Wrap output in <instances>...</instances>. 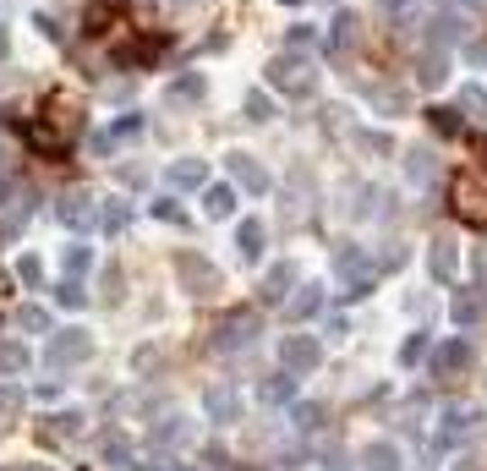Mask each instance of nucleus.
I'll return each mask as SVG.
<instances>
[{
    "mask_svg": "<svg viewBox=\"0 0 487 471\" xmlns=\"http://www.w3.org/2000/svg\"><path fill=\"white\" fill-rule=\"evenodd\" d=\"M449 209H455L465 225H482V231H487V170H482V165L455 170V181H449Z\"/></svg>",
    "mask_w": 487,
    "mask_h": 471,
    "instance_id": "f257e3e1",
    "label": "nucleus"
},
{
    "mask_svg": "<svg viewBox=\"0 0 487 471\" xmlns=\"http://www.w3.org/2000/svg\"><path fill=\"white\" fill-rule=\"evenodd\" d=\"M268 83L280 88V94H291V99H302V94H312L318 72H312V60H307V55L285 50V55H274V60H268Z\"/></svg>",
    "mask_w": 487,
    "mask_h": 471,
    "instance_id": "f03ea898",
    "label": "nucleus"
},
{
    "mask_svg": "<svg viewBox=\"0 0 487 471\" xmlns=\"http://www.w3.org/2000/svg\"><path fill=\"white\" fill-rule=\"evenodd\" d=\"M94 357V334L88 329H55L50 334V351H44V367L60 373V367H77Z\"/></svg>",
    "mask_w": 487,
    "mask_h": 471,
    "instance_id": "7ed1b4c3",
    "label": "nucleus"
},
{
    "mask_svg": "<svg viewBox=\"0 0 487 471\" xmlns=\"http://www.w3.org/2000/svg\"><path fill=\"white\" fill-rule=\"evenodd\" d=\"M176 280H181L186 296H214V291L225 285V280H220V268L208 263L203 252H181V258H176Z\"/></svg>",
    "mask_w": 487,
    "mask_h": 471,
    "instance_id": "20e7f679",
    "label": "nucleus"
},
{
    "mask_svg": "<svg viewBox=\"0 0 487 471\" xmlns=\"http://www.w3.org/2000/svg\"><path fill=\"white\" fill-rule=\"evenodd\" d=\"M476 422H482V412L476 406H449L444 417H438V433H433V455H449V449H460L471 433H476Z\"/></svg>",
    "mask_w": 487,
    "mask_h": 471,
    "instance_id": "39448f33",
    "label": "nucleus"
},
{
    "mask_svg": "<svg viewBox=\"0 0 487 471\" xmlns=\"http://www.w3.org/2000/svg\"><path fill=\"white\" fill-rule=\"evenodd\" d=\"M257 307H236V312H225V323L214 329V351H247L252 340H257Z\"/></svg>",
    "mask_w": 487,
    "mask_h": 471,
    "instance_id": "423d86ee",
    "label": "nucleus"
},
{
    "mask_svg": "<svg viewBox=\"0 0 487 471\" xmlns=\"http://www.w3.org/2000/svg\"><path fill=\"white\" fill-rule=\"evenodd\" d=\"M334 268H339V280L351 285L345 296H367V291H373V258H367L362 247H339V252H334Z\"/></svg>",
    "mask_w": 487,
    "mask_h": 471,
    "instance_id": "0eeeda50",
    "label": "nucleus"
},
{
    "mask_svg": "<svg viewBox=\"0 0 487 471\" xmlns=\"http://www.w3.org/2000/svg\"><path fill=\"white\" fill-rule=\"evenodd\" d=\"M55 220L72 225V231H94V225H99V204H94L88 192H66L60 204H55Z\"/></svg>",
    "mask_w": 487,
    "mask_h": 471,
    "instance_id": "6e6552de",
    "label": "nucleus"
},
{
    "mask_svg": "<svg viewBox=\"0 0 487 471\" xmlns=\"http://www.w3.org/2000/svg\"><path fill=\"white\" fill-rule=\"evenodd\" d=\"M471 367H476L471 340H444V346L433 351V373H438V378H460V373H471Z\"/></svg>",
    "mask_w": 487,
    "mask_h": 471,
    "instance_id": "1a4fd4ad",
    "label": "nucleus"
},
{
    "mask_svg": "<svg viewBox=\"0 0 487 471\" xmlns=\"http://www.w3.org/2000/svg\"><path fill=\"white\" fill-rule=\"evenodd\" d=\"M280 362H285V373H312V367L323 362V351H318V340H312V334H285Z\"/></svg>",
    "mask_w": 487,
    "mask_h": 471,
    "instance_id": "9d476101",
    "label": "nucleus"
},
{
    "mask_svg": "<svg viewBox=\"0 0 487 471\" xmlns=\"http://www.w3.org/2000/svg\"><path fill=\"white\" fill-rule=\"evenodd\" d=\"M203 406H208V422H220V428L241 422V394H236L230 384H214V389L203 394Z\"/></svg>",
    "mask_w": 487,
    "mask_h": 471,
    "instance_id": "9b49d317",
    "label": "nucleus"
},
{
    "mask_svg": "<svg viewBox=\"0 0 487 471\" xmlns=\"http://www.w3.org/2000/svg\"><path fill=\"white\" fill-rule=\"evenodd\" d=\"M296 280H302V268H296L291 258H280V263L263 275V302H285V291H291Z\"/></svg>",
    "mask_w": 487,
    "mask_h": 471,
    "instance_id": "f8f14e48",
    "label": "nucleus"
},
{
    "mask_svg": "<svg viewBox=\"0 0 487 471\" xmlns=\"http://www.w3.org/2000/svg\"><path fill=\"white\" fill-rule=\"evenodd\" d=\"M225 170L236 176V186H247V192H268V176H263V165H257L252 154H225Z\"/></svg>",
    "mask_w": 487,
    "mask_h": 471,
    "instance_id": "ddd939ff",
    "label": "nucleus"
},
{
    "mask_svg": "<svg viewBox=\"0 0 487 471\" xmlns=\"http://www.w3.org/2000/svg\"><path fill=\"white\" fill-rule=\"evenodd\" d=\"M192 439H197V428H192V422H186V417H176V412H170V417H159V422H154V444H159V449H176V444H181V449H186V444H192Z\"/></svg>",
    "mask_w": 487,
    "mask_h": 471,
    "instance_id": "4468645a",
    "label": "nucleus"
},
{
    "mask_svg": "<svg viewBox=\"0 0 487 471\" xmlns=\"http://www.w3.org/2000/svg\"><path fill=\"white\" fill-rule=\"evenodd\" d=\"M444 77H449V50H444V44L422 50V60H416V83H422V88H438Z\"/></svg>",
    "mask_w": 487,
    "mask_h": 471,
    "instance_id": "2eb2a0df",
    "label": "nucleus"
},
{
    "mask_svg": "<svg viewBox=\"0 0 487 471\" xmlns=\"http://www.w3.org/2000/svg\"><path fill=\"white\" fill-rule=\"evenodd\" d=\"M131 138H143V115H121L110 131H99V138H94V149L110 154V149H121V143H131Z\"/></svg>",
    "mask_w": 487,
    "mask_h": 471,
    "instance_id": "dca6fc26",
    "label": "nucleus"
},
{
    "mask_svg": "<svg viewBox=\"0 0 487 471\" xmlns=\"http://www.w3.org/2000/svg\"><path fill=\"white\" fill-rule=\"evenodd\" d=\"M428 268H433V280H455V275H460V247H455L449 236H438L433 252H428Z\"/></svg>",
    "mask_w": 487,
    "mask_h": 471,
    "instance_id": "f3484780",
    "label": "nucleus"
},
{
    "mask_svg": "<svg viewBox=\"0 0 487 471\" xmlns=\"http://www.w3.org/2000/svg\"><path fill=\"white\" fill-rule=\"evenodd\" d=\"M99 455H104L110 471H137V455H131L126 433H104V439H99Z\"/></svg>",
    "mask_w": 487,
    "mask_h": 471,
    "instance_id": "a211bd4d",
    "label": "nucleus"
},
{
    "mask_svg": "<svg viewBox=\"0 0 487 471\" xmlns=\"http://www.w3.org/2000/svg\"><path fill=\"white\" fill-rule=\"evenodd\" d=\"M362 471H400V444H389V439H373L362 455Z\"/></svg>",
    "mask_w": 487,
    "mask_h": 471,
    "instance_id": "6ab92c4d",
    "label": "nucleus"
},
{
    "mask_svg": "<svg viewBox=\"0 0 487 471\" xmlns=\"http://www.w3.org/2000/svg\"><path fill=\"white\" fill-rule=\"evenodd\" d=\"M203 181H208L203 159H176V165H170V186H176V192H197Z\"/></svg>",
    "mask_w": 487,
    "mask_h": 471,
    "instance_id": "aec40b11",
    "label": "nucleus"
},
{
    "mask_svg": "<svg viewBox=\"0 0 487 471\" xmlns=\"http://www.w3.org/2000/svg\"><path fill=\"white\" fill-rule=\"evenodd\" d=\"M318 312H323V291H318V285H307L302 296L285 302V318H291V323H307V318H318Z\"/></svg>",
    "mask_w": 487,
    "mask_h": 471,
    "instance_id": "412c9836",
    "label": "nucleus"
},
{
    "mask_svg": "<svg viewBox=\"0 0 487 471\" xmlns=\"http://www.w3.org/2000/svg\"><path fill=\"white\" fill-rule=\"evenodd\" d=\"M83 433V412H55L44 428H39V439L50 444V439H77Z\"/></svg>",
    "mask_w": 487,
    "mask_h": 471,
    "instance_id": "4be33fe9",
    "label": "nucleus"
},
{
    "mask_svg": "<svg viewBox=\"0 0 487 471\" xmlns=\"http://www.w3.org/2000/svg\"><path fill=\"white\" fill-rule=\"evenodd\" d=\"M203 214H208V220L236 214V186H208V192H203Z\"/></svg>",
    "mask_w": 487,
    "mask_h": 471,
    "instance_id": "5701e85b",
    "label": "nucleus"
},
{
    "mask_svg": "<svg viewBox=\"0 0 487 471\" xmlns=\"http://www.w3.org/2000/svg\"><path fill=\"white\" fill-rule=\"evenodd\" d=\"M291 389H296V373H274V378H263L257 384V394H263V406H280V400H291Z\"/></svg>",
    "mask_w": 487,
    "mask_h": 471,
    "instance_id": "b1692460",
    "label": "nucleus"
},
{
    "mask_svg": "<svg viewBox=\"0 0 487 471\" xmlns=\"http://www.w3.org/2000/svg\"><path fill=\"white\" fill-rule=\"evenodd\" d=\"M263 220H241V231H236V247H241V258H263Z\"/></svg>",
    "mask_w": 487,
    "mask_h": 471,
    "instance_id": "393cba45",
    "label": "nucleus"
},
{
    "mask_svg": "<svg viewBox=\"0 0 487 471\" xmlns=\"http://www.w3.org/2000/svg\"><path fill=\"white\" fill-rule=\"evenodd\" d=\"M99 225H104L110 236H121V231L131 225V209H126V204H115V197H110V204H99Z\"/></svg>",
    "mask_w": 487,
    "mask_h": 471,
    "instance_id": "a878e982",
    "label": "nucleus"
},
{
    "mask_svg": "<svg viewBox=\"0 0 487 471\" xmlns=\"http://www.w3.org/2000/svg\"><path fill=\"white\" fill-rule=\"evenodd\" d=\"M422 412H428V394H410L400 406V433H422Z\"/></svg>",
    "mask_w": 487,
    "mask_h": 471,
    "instance_id": "bb28decb",
    "label": "nucleus"
},
{
    "mask_svg": "<svg viewBox=\"0 0 487 471\" xmlns=\"http://www.w3.org/2000/svg\"><path fill=\"white\" fill-rule=\"evenodd\" d=\"M351 39H356V17H351V12H339V17H334V39H329V50L345 55V50H351Z\"/></svg>",
    "mask_w": 487,
    "mask_h": 471,
    "instance_id": "cd10ccee",
    "label": "nucleus"
},
{
    "mask_svg": "<svg viewBox=\"0 0 487 471\" xmlns=\"http://www.w3.org/2000/svg\"><path fill=\"white\" fill-rule=\"evenodd\" d=\"M449 312H455V323H460V329H471V323H476V318H482V296H471V291H460V296H455V307H449Z\"/></svg>",
    "mask_w": 487,
    "mask_h": 471,
    "instance_id": "c85d7f7f",
    "label": "nucleus"
},
{
    "mask_svg": "<svg viewBox=\"0 0 487 471\" xmlns=\"http://www.w3.org/2000/svg\"><path fill=\"white\" fill-rule=\"evenodd\" d=\"M291 417H296V428H302V433H318V428H323V417H329V412H323V406H318V400H302V406H296V412H291Z\"/></svg>",
    "mask_w": 487,
    "mask_h": 471,
    "instance_id": "c756f323",
    "label": "nucleus"
},
{
    "mask_svg": "<svg viewBox=\"0 0 487 471\" xmlns=\"http://www.w3.org/2000/svg\"><path fill=\"white\" fill-rule=\"evenodd\" d=\"M405 176H410V181H433V154H428V149H410V154H405Z\"/></svg>",
    "mask_w": 487,
    "mask_h": 471,
    "instance_id": "7c9ffc66",
    "label": "nucleus"
},
{
    "mask_svg": "<svg viewBox=\"0 0 487 471\" xmlns=\"http://www.w3.org/2000/svg\"><path fill=\"white\" fill-rule=\"evenodd\" d=\"M428 121H433V131H444V138H460V126H465V121H460V110H444V104H438V110H428Z\"/></svg>",
    "mask_w": 487,
    "mask_h": 471,
    "instance_id": "2f4dec72",
    "label": "nucleus"
},
{
    "mask_svg": "<svg viewBox=\"0 0 487 471\" xmlns=\"http://www.w3.org/2000/svg\"><path fill=\"white\" fill-rule=\"evenodd\" d=\"M17 329L44 334V329H50V307H17Z\"/></svg>",
    "mask_w": 487,
    "mask_h": 471,
    "instance_id": "473e14b6",
    "label": "nucleus"
},
{
    "mask_svg": "<svg viewBox=\"0 0 487 471\" xmlns=\"http://www.w3.org/2000/svg\"><path fill=\"white\" fill-rule=\"evenodd\" d=\"M28 367V351L17 340H0V373H23Z\"/></svg>",
    "mask_w": 487,
    "mask_h": 471,
    "instance_id": "72a5a7b5",
    "label": "nucleus"
},
{
    "mask_svg": "<svg viewBox=\"0 0 487 471\" xmlns=\"http://www.w3.org/2000/svg\"><path fill=\"white\" fill-rule=\"evenodd\" d=\"M373 104H378L383 115H405V94H400V88H373Z\"/></svg>",
    "mask_w": 487,
    "mask_h": 471,
    "instance_id": "f704fd0d",
    "label": "nucleus"
},
{
    "mask_svg": "<svg viewBox=\"0 0 487 471\" xmlns=\"http://www.w3.org/2000/svg\"><path fill=\"white\" fill-rule=\"evenodd\" d=\"M143 471H192V466H186V460H176L170 449H159V444H154V449H149V466H143Z\"/></svg>",
    "mask_w": 487,
    "mask_h": 471,
    "instance_id": "c9c22d12",
    "label": "nucleus"
},
{
    "mask_svg": "<svg viewBox=\"0 0 487 471\" xmlns=\"http://www.w3.org/2000/svg\"><path fill=\"white\" fill-rule=\"evenodd\" d=\"M55 302H60V307H88V291H83L77 280H60V285H55Z\"/></svg>",
    "mask_w": 487,
    "mask_h": 471,
    "instance_id": "e433bc0d",
    "label": "nucleus"
},
{
    "mask_svg": "<svg viewBox=\"0 0 487 471\" xmlns=\"http://www.w3.org/2000/svg\"><path fill=\"white\" fill-rule=\"evenodd\" d=\"M23 400H28V394H23L17 384H0V417H17V412H23Z\"/></svg>",
    "mask_w": 487,
    "mask_h": 471,
    "instance_id": "4c0bfd02",
    "label": "nucleus"
},
{
    "mask_svg": "<svg viewBox=\"0 0 487 471\" xmlns=\"http://www.w3.org/2000/svg\"><path fill=\"white\" fill-rule=\"evenodd\" d=\"M356 149H367V154H394V143L383 138V131H356Z\"/></svg>",
    "mask_w": 487,
    "mask_h": 471,
    "instance_id": "58836bf2",
    "label": "nucleus"
},
{
    "mask_svg": "<svg viewBox=\"0 0 487 471\" xmlns=\"http://www.w3.org/2000/svg\"><path fill=\"white\" fill-rule=\"evenodd\" d=\"M17 280H23V285H39V280H44V263H39L33 252H28V258H17Z\"/></svg>",
    "mask_w": 487,
    "mask_h": 471,
    "instance_id": "ea45409f",
    "label": "nucleus"
},
{
    "mask_svg": "<svg viewBox=\"0 0 487 471\" xmlns=\"http://www.w3.org/2000/svg\"><path fill=\"white\" fill-rule=\"evenodd\" d=\"M88 263H94V252H88V247H66V275H72V280L83 275Z\"/></svg>",
    "mask_w": 487,
    "mask_h": 471,
    "instance_id": "a19ab883",
    "label": "nucleus"
},
{
    "mask_svg": "<svg viewBox=\"0 0 487 471\" xmlns=\"http://www.w3.org/2000/svg\"><path fill=\"white\" fill-rule=\"evenodd\" d=\"M422 357H428V334H410V340L400 346V362L410 367V362H422Z\"/></svg>",
    "mask_w": 487,
    "mask_h": 471,
    "instance_id": "79ce46f5",
    "label": "nucleus"
},
{
    "mask_svg": "<svg viewBox=\"0 0 487 471\" xmlns=\"http://www.w3.org/2000/svg\"><path fill=\"white\" fill-rule=\"evenodd\" d=\"M247 121H274V99H263V94H247Z\"/></svg>",
    "mask_w": 487,
    "mask_h": 471,
    "instance_id": "37998d69",
    "label": "nucleus"
},
{
    "mask_svg": "<svg viewBox=\"0 0 487 471\" xmlns=\"http://www.w3.org/2000/svg\"><path fill=\"white\" fill-rule=\"evenodd\" d=\"M170 99H203V77L192 72V77H181L176 88H170Z\"/></svg>",
    "mask_w": 487,
    "mask_h": 471,
    "instance_id": "c03bdc74",
    "label": "nucleus"
},
{
    "mask_svg": "<svg viewBox=\"0 0 487 471\" xmlns=\"http://www.w3.org/2000/svg\"><path fill=\"white\" fill-rule=\"evenodd\" d=\"M460 104H465L476 121H487V94H482V88H465V94H460Z\"/></svg>",
    "mask_w": 487,
    "mask_h": 471,
    "instance_id": "a18cd8bd",
    "label": "nucleus"
},
{
    "mask_svg": "<svg viewBox=\"0 0 487 471\" xmlns=\"http://www.w3.org/2000/svg\"><path fill=\"white\" fill-rule=\"evenodd\" d=\"M104 302H121V268H104Z\"/></svg>",
    "mask_w": 487,
    "mask_h": 471,
    "instance_id": "49530a36",
    "label": "nucleus"
},
{
    "mask_svg": "<svg viewBox=\"0 0 487 471\" xmlns=\"http://www.w3.org/2000/svg\"><path fill=\"white\" fill-rule=\"evenodd\" d=\"M39 33H44V39H55V44H60V39H66V28H60V23H55V17H39Z\"/></svg>",
    "mask_w": 487,
    "mask_h": 471,
    "instance_id": "de8ad7c7",
    "label": "nucleus"
},
{
    "mask_svg": "<svg viewBox=\"0 0 487 471\" xmlns=\"http://www.w3.org/2000/svg\"><path fill=\"white\" fill-rule=\"evenodd\" d=\"M291 44L302 50V44H318V28H291Z\"/></svg>",
    "mask_w": 487,
    "mask_h": 471,
    "instance_id": "09e8293b",
    "label": "nucleus"
},
{
    "mask_svg": "<svg viewBox=\"0 0 487 471\" xmlns=\"http://www.w3.org/2000/svg\"><path fill=\"white\" fill-rule=\"evenodd\" d=\"M378 6H383V12H400V6H410V0H378Z\"/></svg>",
    "mask_w": 487,
    "mask_h": 471,
    "instance_id": "8fccbe9b",
    "label": "nucleus"
},
{
    "mask_svg": "<svg viewBox=\"0 0 487 471\" xmlns=\"http://www.w3.org/2000/svg\"><path fill=\"white\" fill-rule=\"evenodd\" d=\"M6 291H12V275H0V302H6Z\"/></svg>",
    "mask_w": 487,
    "mask_h": 471,
    "instance_id": "3c124183",
    "label": "nucleus"
},
{
    "mask_svg": "<svg viewBox=\"0 0 487 471\" xmlns=\"http://www.w3.org/2000/svg\"><path fill=\"white\" fill-rule=\"evenodd\" d=\"M460 471H482V466H476V460H460Z\"/></svg>",
    "mask_w": 487,
    "mask_h": 471,
    "instance_id": "603ef678",
    "label": "nucleus"
},
{
    "mask_svg": "<svg viewBox=\"0 0 487 471\" xmlns=\"http://www.w3.org/2000/svg\"><path fill=\"white\" fill-rule=\"evenodd\" d=\"M17 471H50V466H17Z\"/></svg>",
    "mask_w": 487,
    "mask_h": 471,
    "instance_id": "864d4df0",
    "label": "nucleus"
},
{
    "mask_svg": "<svg viewBox=\"0 0 487 471\" xmlns=\"http://www.w3.org/2000/svg\"><path fill=\"white\" fill-rule=\"evenodd\" d=\"M0 55H6V28H0Z\"/></svg>",
    "mask_w": 487,
    "mask_h": 471,
    "instance_id": "5fc2aeb1",
    "label": "nucleus"
},
{
    "mask_svg": "<svg viewBox=\"0 0 487 471\" xmlns=\"http://www.w3.org/2000/svg\"><path fill=\"white\" fill-rule=\"evenodd\" d=\"M285 6H302V0H285Z\"/></svg>",
    "mask_w": 487,
    "mask_h": 471,
    "instance_id": "6e6d98bb",
    "label": "nucleus"
}]
</instances>
